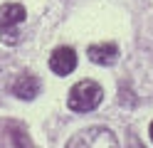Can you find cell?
<instances>
[{
    "label": "cell",
    "mask_w": 153,
    "mask_h": 148,
    "mask_svg": "<svg viewBox=\"0 0 153 148\" xmlns=\"http://www.w3.org/2000/svg\"><path fill=\"white\" fill-rule=\"evenodd\" d=\"M151 141H153V121H151Z\"/></svg>",
    "instance_id": "cell-9"
},
{
    "label": "cell",
    "mask_w": 153,
    "mask_h": 148,
    "mask_svg": "<svg viewBox=\"0 0 153 148\" xmlns=\"http://www.w3.org/2000/svg\"><path fill=\"white\" fill-rule=\"evenodd\" d=\"M0 39H3L5 45H17V42H20V32L15 30V25L0 27Z\"/></svg>",
    "instance_id": "cell-7"
},
{
    "label": "cell",
    "mask_w": 153,
    "mask_h": 148,
    "mask_svg": "<svg viewBox=\"0 0 153 148\" xmlns=\"http://www.w3.org/2000/svg\"><path fill=\"white\" fill-rule=\"evenodd\" d=\"M25 17H27V10L20 3H5V5H0V27L20 25V22H25Z\"/></svg>",
    "instance_id": "cell-6"
},
{
    "label": "cell",
    "mask_w": 153,
    "mask_h": 148,
    "mask_svg": "<svg viewBox=\"0 0 153 148\" xmlns=\"http://www.w3.org/2000/svg\"><path fill=\"white\" fill-rule=\"evenodd\" d=\"M13 141H15V146H17V148H32V143H27L25 131H20V128H17V131L13 133Z\"/></svg>",
    "instance_id": "cell-8"
},
{
    "label": "cell",
    "mask_w": 153,
    "mask_h": 148,
    "mask_svg": "<svg viewBox=\"0 0 153 148\" xmlns=\"http://www.w3.org/2000/svg\"><path fill=\"white\" fill-rule=\"evenodd\" d=\"M40 79H37L35 74H17L13 79L10 84V91L17 96V99H25V101H30V99H35L37 94H40Z\"/></svg>",
    "instance_id": "cell-4"
},
{
    "label": "cell",
    "mask_w": 153,
    "mask_h": 148,
    "mask_svg": "<svg viewBox=\"0 0 153 148\" xmlns=\"http://www.w3.org/2000/svg\"><path fill=\"white\" fill-rule=\"evenodd\" d=\"M50 69L57 77H67L76 69V52L72 47H57L50 57Z\"/></svg>",
    "instance_id": "cell-3"
},
{
    "label": "cell",
    "mask_w": 153,
    "mask_h": 148,
    "mask_svg": "<svg viewBox=\"0 0 153 148\" xmlns=\"http://www.w3.org/2000/svg\"><path fill=\"white\" fill-rule=\"evenodd\" d=\"M64 148H119V141L111 128L91 126V128H84V131L74 133Z\"/></svg>",
    "instance_id": "cell-2"
},
{
    "label": "cell",
    "mask_w": 153,
    "mask_h": 148,
    "mask_svg": "<svg viewBox=\"0 0 153 148\" xmlns=\"http://www.w3.org/2000/svg\"><path fill=\"white\" fill-rule=\"evenodd\" d=\"M87 54L94 64H101V67H109V64H116L119 59V47L114 42H101V45H91L87 49Z\"/></svg>",
    "instance_id": "cell-5"
},
{
    "label": "cell",
    "mask_w": 153,
    "mask_h": 148,
    "mask_svg": "<svg viewBox=\"0 0 153 148\" xmlns=\"http://www.w3.org/2000/svg\"><path fill=\"white\" fill-rule=\"evenodd\" d=\"M101 99H104V89L97 82H91V79H82V82H76L72 86L67 104L76 114H87V111H94L101 104Z\"/></svg>",
    "instance_id": "cell-1"
}]
</instances>
